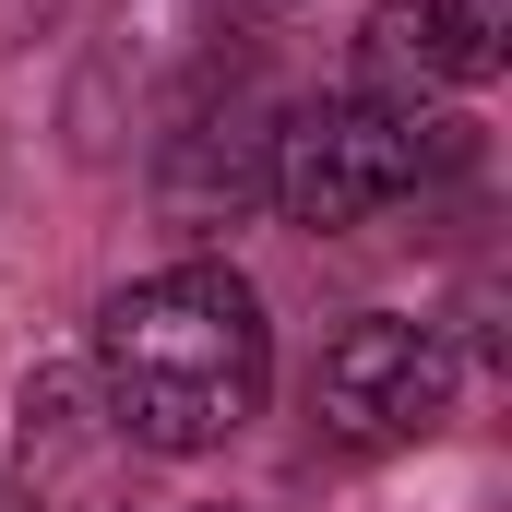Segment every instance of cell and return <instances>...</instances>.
<instances>
[{
    "label": "cell",
    "instance_id": "7",
    "mask_svg": "<svg viewBox=\"0 0 512 512\" xmlns=\"http://www.w3.org/2000/svg\"><path fill=\"white\" fill-rule=\"evenodd\" d=\"M215 12H310V0H215Z\"/></svg>",
    "mask_w": 512,
    "mask_h": 512
},
{
    "label": "cell",
    "instance_id": "8",
    "mask_svg": "<svg viewBox=\"0 0 512 512\" xmlns=\"http://www.w3.org/2000/svg\"><path fill=\"white\" fill-rule=\"evenodd\" d=\"M0 512H36V501H24V489H12V465H0Z\"/></svg>",
    "mask_w": 512,
    "mask_h": 512
},
{
    "label": "cell",
    "instance_id": "6",
    "mask_svg": "<svg viewBox=\"0 0 512 512\" xmlns=\"http://www.w3.org/2000/svg\"><path fill=\"white\" fill-rule=\"evenodd\" d=\"M60 12H72V0H0V60H12V48H36Z\"/></svg>",
    "mask_w": 512,
    "mask_h": 512
},
{
    "label": "cell",
    "instance_id": "5",
    "mask_svg": "<svg viewBox=\"0 0 512 512\" xmlns=\"http://www.w3.org/2000/svg\"><path fill=\"white\" fill-rule=\"evenodd\" d=\"M501 72V12L489 0H382L358 36V96L417 108L441 84H489Z\"/></svg>",
    "mask_w": 512,
    "mask_h": 512
},
{
    "label": "cell",
    "instance_id": "1",
    "mask_svg": "<svg viewBox=\"0 0 512 512\" xmlns=\"http://www.w3.org/2000/svg\"><path fill=\"white\" fill-rule=\"evenodd\" d=\"M262 393H274V322L251 274L167 262L96 310V405L131 453H215L262 417Z\"/></svg>",
    "mask_w": 512,
    "mask_h": 512
},
{
    "label": "cell",
    "instance_id": "4",
    "mask_svg": "<svg viewBox=\"0 0 512 512\" xmlns=\"http://www.w3.org/2000/svg\"><path fill=\"white\" fill-rule=\"evenodd\" d=\"M310 417H322V441H346V453L429 441V429L453 417V346H441V322H417V310H358V322L322 346V370H310Z\"/></svg>",
    "mask_w": 512,
    "mask_h": 512
},
{
    "label": "cell",
    "instance_id": "2",
    "mask_svg": "<svg viewBox=\"0 0 512 512\" xmlns=\"http://www.w3.org/2000/svg\"><path fill=\"white\" fill-rule=\"evenodd\" d=\"M429 155H441V131L417 120V108L322 96V108L274 120V203H286L310 239H346V227L393 215V203L429 179Z\"/></svg>",
    "mask_w": 512,
    "mask_h": 512
},
{
    "label": "cell",
    "instance_id": "3",
    "mask_svg": "<svg viewBox=\"0 0 512 512\" xmlns=\"http://www.w3.org/2000/svg\"><path fill=\"white\" fill-rule=\"evenodd\" d=\"M274 96H262L251 72H203L167 120H155V215L179 227V239H227V227H251L262 203H274Z\"/></svg>",
    "mask_w": 512,
    "mask_h": 512
}]
</instances>
